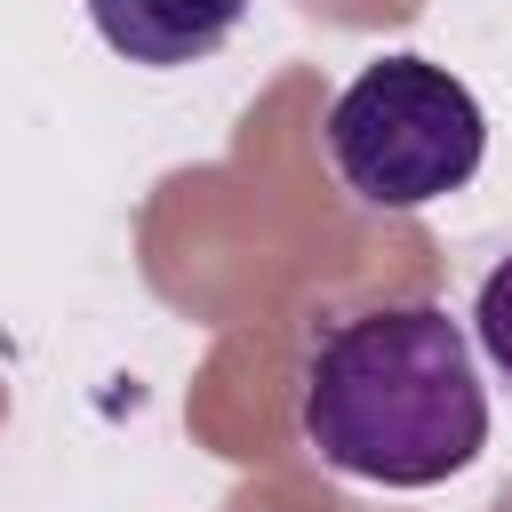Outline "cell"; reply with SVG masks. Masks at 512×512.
I'll return each mask as SVG.
<instances>
[{
	"label": "cell",
	"instance_id": "6da1fadb",
	"mask_svg": "<svg viewBox=\"0 0 512 512\" xmlns=\"http://www.w3.org/2000/svg\"><path fill=\"white\" fill-rule=\"evenodd\" d=\"M304 448L360 488H440L488 448V368L432 296H376L312 320L296 368Z\"/></svg>",
	"mask_w": 512,
	"mask_h": 512
},
{
	"label": "cell",
	"instance_id": "7a4b0ae2",
	"mask_svg": "<svg viewBox=\"0 0 512 512\" xmlns=\"http://www.w3.org/2000/svg\"><path fill=\"white\" fill-rule=\"evenodd\" d=\"M320 152L336 184L376 216H416L464 192L488 160L480 96L432 56H376L360 64L320 120Z\"/></svg>",
	"mask_w": 512,
	"mask_h": 512
},
{
	"label": "cell",
	"instance_id": "3957f363",
	"mask_svg": "<svg viewBox=\"0 0 512 512\" xmlns=\"http://www.w3.org/2000/svg\"><path fill=\"white\" fill-rule=\"evenodd\" d=\"M96 40L144 72H184V64H208L240 24H248V0H80Z\"/></svg>",
	"mask_w": 512,
	"mask_h": 512
},
{
	"label": "cell",
	"instance_id": "277c9868",
	"mask_svg": "<svg viewBox=\"0 0 512 512\" xmlns=\"http://www.w3.org/2000/svg\"><path fill=\"white\" fill-rule=\"evenodd\" d=\"M464 336L488 368V384L512 392V240L472 272V304H464Z\"/></svg>",
	"mask_w": 512,
	"mask_h": 512
}]
</instances>
